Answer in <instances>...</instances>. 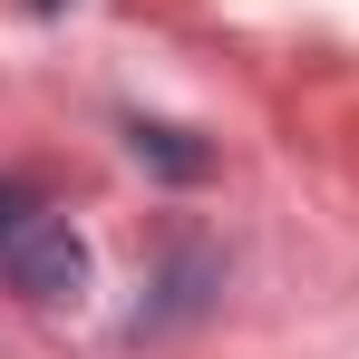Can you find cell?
<instances>
[{
    "label": "cell",
    "instance_id": "6da1fadb",
    "mask_svg": "<svg viewBox=\"0 0 359 359\" xmlns=\"http://www.w3.org/2000/svg\"><path fill=\"white\" fill-rule=\"evenodd\" d=\"M0 262H10V292L20 301H78V282H88V243L68 233L59 214H29Z\"/></svg>",
    "mask_w": 359,
    "mask_h": 359
},
{
    "label": "cell",
    "instance_id": "7a4b0ae2",
    "mask_svg": "<svg viewBox=\"0 0 359 359\" xmlns=\"http://www.w3.org/2000/svg\"><path fill=\"white\" fill-rule=\"evenodd\" d=\"M126 146H136V165H156V175H175V184L214 175V156H204L184 126H126Z\"/></svg>",
    "mask_w": 359,
    "mask_h": 359
},
{
    "label": "cell",
    "instance_id": "3957f363",
    "mask_svg": "<svg viewBox=\"0 0 359 359\" xmlns=\"http://www.w3.org/2000/svg\"><path fill=\"white\" fill-rule=\"evenodd\" d=\"M29 214H39V204H29V194H20V184H0V252H10V233H20V224H29Z\"/></svg>",
    "mask_w": 359,
    "mask_h": 359
},
{
    "label": "cell",
    "instance_id": "277c9868",
    "mask_svg": "<svg viewBox=\"0 0 359 359\" xmlns=\"http://www.w3.org/2000/svg\"><path fill=\"white\" fill-rule=\"evenodd\" d=\"M29 10H59V0H29Z\"/></svg>",
    "mask_w": 359,
    "mask_h": 359
}]
</instances>
